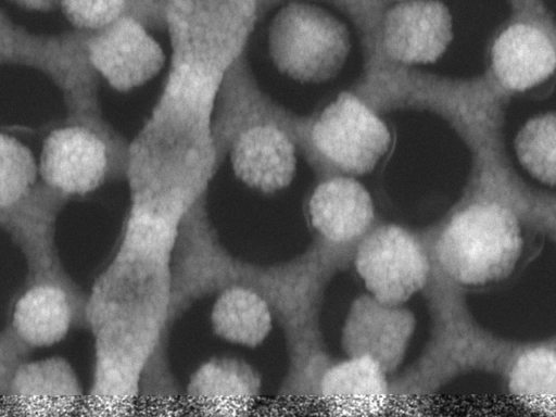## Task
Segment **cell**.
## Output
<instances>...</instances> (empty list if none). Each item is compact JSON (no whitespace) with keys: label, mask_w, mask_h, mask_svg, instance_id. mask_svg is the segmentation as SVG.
<instances>
[{"label":"cell","mask_w":556,"mask_h":417,"mask_svg":"<svg viewBox=\"0 0 556 417\" xmlns=\"http://www.w3.org/2000/svg\"><path fill=\"white\" fill-rule=\"evenodd\" d=\"M350 48L348 27L330 12L308 2H288L269 25L268 49L274 64L300 83L334 77Z\"/></svg>","instance_id":"obj_7"},{"label":"cell","mask_w":556,"mask_h":417,"mask_svg":"<svg viewBox=\"0 0 556 417\" xmlns=\"http://www.w3.org/2000/svg\"><path fill=\"white\" fill-rule=\"evenodd\" d=\"M21 9L47 13L60 9L61 0H9Z\"/></svg>","instance_id":"obj_33"},{"label":"cell","mask_w":556,"mask_h":417,"mask_svg":"<svg viewBox=\"0 0 556 417\" xmlns=\"http://www.w3.org/2000/svg\"><path fill=\"white\" fill-rule=\"evenodd\" d=\"M247 265L220 242L202 195L180 220L170 254V325L198 301L241 285Z\"/></svg>","instance_id":"obj_6"},{"label":"cell","mask_w":556,"mask_h":417,"mask_svg":"<svg viewBox=\"0 0 556 417\" xmlns=\"http://www.w3.org/2000/svg\"><path fill=\"white\" fill-rule=\"evenodd\" d=\"M458 287L433 266L422 291L432 317L430 338L418 358L390 379L391 400L425 399L464 366L466 324Z\"/></svg>","instance_id":"obj_8"},{"label":"cell","mask_w":556,"mask_h":417,"mask_svg":"<svg viewBox=\"0 0 556 417\" xmlns=\"http://www.w3.org/2000/svg\"><path fill=\"white\" fill-rule=\"evenodd\" d=\"M229 154L236 177L263 193L285 189L295 176L294 147L283 132L273 126L248 129Z\"/></svg>","instance_id":"obj_20"},{"label":"cell","mask_w":556,"mask_h":417,"mask_svg":"<svg viewBox=\"0 0 556 417\" xmlns=\"http://www.w3.org/2000/svg\"><path fill=\"white\" fill-rule=\"evenodd\" d=\"M452 16L438 0H402L382 17L388 53L405 64L435 62L452 40Z\"/></svg>","instance_id":"obj_18"},{"label":"cell","mask_w":556,"mask_h":417,"mask_svg":"<svg viewBox=\"0 0 556 417\" xmlns=\"http://www.w3.org/2000/svg\"><path fill=\"white\" fill-rule=\"evenodd\" d=\"M34 351L7 325L0 336V396L3 400L18 368Z\"/></svg>","instance_id":"obj_31"},{"label":"cell","mask_w":556,"mask_h":417,"mask_svg":"<svg viewBox=\"0 0 556 417\" xmlns=\"http://www.w3.org/2000/svg\"><path fill=\"white\" fill-rule=\"evenodd\" d=\"M492 62L503 85L525 90L554 72L556 55L543 33L529 25L516 24L503 31L494 42Z\"/></svg>","instance_id":"obj_23"},{"label":"cell","mask_w":556,"mask_h":417,"mask_svg":"<svg viewBox=\"0 0 556 417\" xmlns=\"http://www.w3.org/2000/svg\"><path fill=\"white\" fill-rule=\"evenodd\" d=\"M415 314L404 304H388L369 293L356 296L341 332L346 356H366L389 376L401 366L415 332Z\"/></svg>","instance_id":"obj_15"},{"label":"cell","mask_w":556,"mask_h":417,"mask_svg":"<svg viewBox=\"0 0 556 417\" xmlns=\"http://www.w3.org/2000/svg\"><path fill=\"white\" fill-rule=\"evenodd\" d=\"M311 247L334 273L352 266L361 242L377 225L369 191L351 176L320 182L307 203Z\"/></svg>","instance_id":"obj_10"},{"label":"cell","mask_w":556,"mask_h":417,"mask_svg":"<svg viewBox=\"0 0 556 417\" xmlns=\"http://www.w3.org/2000/svg\"><path fill=\"white\" fill-rule=\"evenodd\" d=\"M352 265L368 293L388 304H405L424 291L433 269L420 232L396 224H377L358 245Z\"/></svg>","instance_id":"obj_9"},{"label":"cell","mask_w":556,"mask_h":417,"mask_svg":"<svg viewBox=\"0 0 556 417\" xmlns=\"http://www.w3.org/2000/svg\"><path fill=\"white\" fill-rule=\"evenodd\" d=\"M88 293L63 265L25 278L15 298L8 325L31 349L63 341L72 329H87Z\"/></svg>","instance_id":"obj_11"},{"label":"cell","mask_w":556,"mask_h":417,"mask_svg":"<svg viewBox=\"0 0 556 417\" xmlns=\"http://www.w3.org/2000/svg\"><path fill=\"white\" fill-rule=\"evenodd\" d=\"M399 1H402V0H399Z\"/></svg>","instance_id":"obj_34"},{"label":"cell","mask_w":556,"mask_h":417,"mask_svg":"<svg viewBox=\"0 0 556 417\" xmlns=\"http://www.w3.org/2000/svg\"><path fill=\"white\" fill-rule=\"evenodd\" d=\"M167 0H125V16L149 30H165Z\"/></svg>","instance_id":"obj_32"},{"label":"cell","mask_w":556,"mask_h":417,"mask_svg":"<svg viewBox=\"0 0 556 417\" xmlns=\"http://www.w3.org/2000/svg\"><path fill=\"white\" fill-rule=\"evenodd\" d=\"M220 76L169 66L163 88L129 141L126 181L130 210L179 225L220 165L212 108Z\"/></svg>","instance_id":"obj_2"},{"label":"cell","mask_w":556,"mask_h":417,"mask_svg":"<svg viewBox=\"0 0 556 417\" xmlns=\"http://www.w3.org/2000/svg\"><path fill=\"white\" fill-rule=\"evenodd\" d=\"M83 391L71 363L50 356L24 363L2 401L26 414H59L75 408Z\"/></svg>","instance_id":"obj_21"},{"label":"cell","mask_w":556,"mask_h":417,"mask_svg":"<svg viewBox=\"0 0 556 417\" xmlns=\"http://www.w3.org/2000/svg\"><path fill=\"white\" fill-rule=\"evenodd\" d=\"M40 179L39 163L17 138L0 137V207L21 199Z\"/></svg>","instance_id":"obj_28"},{"label":"cell","mask_w":556,"mask_h":417,"mask_svg":"<svg viewBox=\"0 0 556 417\" xmlns=\"http://www.w3.org/2000/svg\"><path fill=\"white\" fill-rule=\"evenodd\" d=\"M509 388L527 407L556 412V351L534 348L520 355L509 374Z\"/></svg>","instance_id":"obj_26"},{"label":"cell","mask_w":556,"mask_h":417,"mask_svg":"<svg viewBox=\"0 0 556 417\" xmlns=\"http://www.w3.org/2000/svg\"><path fill=\"white\" fill-rule=\"evenodd\" d=\"M167 331L147 362L140 378L139 397L155 408H169L180 396L168 357Z\"/></svg>","instance_id":"obj_29"},{"label":"cell","mask_w":556,"mask_h":417,"mask_svg":"<svg viewBox=\"0 0 556 417\" xmlns=\"http://www.w3.org/2000/svg\"><path fill=\"white\" fill-rule=\"evenodd\" d=\"M257 0H167L169 66L222 76L233 63Z\"/></svg>","instance_id":"obj_5"},{"label":"cell","mask_w":556,"mask_h":417,"mask_svg":"<svg viewBox=\"0 0 556 417\" xmlns=\"http://www.w3.org/2000/svg\"><path fill=\"white\" fill-rule=\"evenodd\" d=\"M60 9L73 28L94 33L125 14V0H61Z\"/></svg>","instance_id":"obj_30"},{"label":"cell","mask_w":556,"mask_h":417,"mask_svg":"<svg viewBox=\"0 0 556 417\" xmlns=\"http://www.w3.org/2000/svg\"><path fill=\"white\" fill-rule=\"evenodd\" d=\"M89 31L73 28L59 34H37L15 23L1 10L0 63L22 66L46 76L60 91L63 123L87 127L105 141L121 132L104 117L100 101V75L90 62Z\"/></svg>","instance_id":"obj_3"},{"label":"cell","mask_w":556,"mask_h":417,"mask_svg":"<svg viewBox=\"0 0 556 417\" xmlns=\"http://www.w3.org/2000/svg\"><path fill=\"white\" fill-rule=\"evenodd\" d=\"M38 163L40 179L73 199L106 182L125 180L102 137L80 125L62 123L52 129Z\"/></svg>","instance_id":"obj_14"},{"label":"cell","mask_w":556,"mask_h":417,"mask_svg":"<svg viewBox=\"0 0 556 417\" xmlns=\"http://www.w3.org/2000/svg\"><path fill=\"white\" fill-rule=\"evenodd\" d=\"M73 198L39 179L21 199L0 207V225L26 264L25 278L63 265L56 247V222Z\"/></svg>","instance_id":"obj_17"},{"label":"cell","mask_w":556,"mask_h":417,"mask_svg":"<svg viewBox=\"0 0 556 417\" xmlns=\"http://www.w3.org/2000/svg\"><path fill=\"white\" fill-rule=\"evenodd\" d=\"M274 315L252 288L236 285L217 294L211 312L214 333L225 341L256 348L273 329Z\"/></svg>","instance_id":"obj_25"},{"label":"cell","mask_w":556,"mask_h":417,"mask_svg":"<svg viewBox=\"0 0 556 417\" xmlns=\"http://www.w3.org/2000/svg\"><path fill=\"white\" fill-rule=\"evenodd\" d=\"M288 367L279 395L298 401H319L323 380L337 359L330 354L320 320L283 331Z\"/></svg>","instance_id":"obj_24"},{"label":"cell","mask_w":556,"mask_h":417,"mask_svg":"<svg viewBox=\"0 0 556 417\" xmlns=\"http://www.w3.org/2000/svg\"><path fill=\"white\" fill-rule=\"evenodd\" d=\"M390 400L389 375L366 356L336 361L323 380L319 397L329 409L345 415L377 414Z\"/></svg>","instance_id":"obj_22"},{"label":"cell","mask_w":556,"mask_h":417,"mask_svg":"<svg viewBox=\"0 0 556 417\" xmlns=\"http://www.w3.org/2000/svg\"><path fill=\"white\" fill-rule=\"evenodd\" d=\"M420 235L433 266L463 287H480L508 277L522 251L516 216L497 203L471 204Z\"/></svg>","instance_id":"obj_4"},{"label":"cell","mask_w":556,"mask_h":417,"mask_svg":"<svg viewBox=\"0 0 556 417\" xmlns=\"http://www.w3.org/2000/svg\"><path fill=\"white\" fill-rule=\"evenodd\" d=\"M261 388V375L252 365L237 357L215 356L191 374L186 395L205 414L239 415L252 406Z\"/></svg>","instance_id":"obj_19"},{"label":"cell","mask_w":556,"mask_h":417,"mask_svg":"<svg viewBox=\"0 0 556 417\" xmlns=\"http://www.w3.org/2000/svg\"><path fill=\"white\" fill-rule=\"evenodd\" d=\"M87 50L101 79L118 92H129L150 81L161 72L166 59L150 30L125 15L90 33Z\"/></svg>","instance_id":"obj_16"},{"label":"cell","mask_w":556,"mask_h":417,"mask_svg":"<svg viewBox=\"0 0 556 417\" xmlns=\"http://www.w3.org/2000/svg\"><path fill=\"white\" fill-rule=\"evenodd\" d=\"M312 135L321 154L351 176L371 172L391 144L387 125L349 93H341L321 112Z\"/></svg>","instance_id":"obj_13"},{"label":"cell","mask_w":556,"mask_h":417,"mask_svg":"<svg viewBox=\"0 0 556 417\" xmlns=\"http://www.w3.org/2000/svg\"><path fill=\"white\" fill-rule=\"evenodd\" d=\"M520 163L538 180L556 185V114H545L525 125L516 139Z\"/></svg>","instance_id":"obj_27"},{"label":"cell","mask_w":556,"mask_h":417,"mask_svg":"<svg viewBox=\"0 0 556 417\" xmlns=\"http://www.w3.org/2000/svg\"><path fill=\"white\" fill-rule=\"evenodd\" d=\"M176 235L125 223L118 247L88 293L86 321L94 341L93 408L121 412L139 397L142 370L170 330V254Z\"/></svg>","instance_id":"obj_1"},{"label":"cell","mask_w":556,"mask_h":417,"mask_svg":"<svg viewBox=\"0 0 556 417\" xmlns=\"http://www.w3.org/2000/svg\"><path fill=\"white\" fill-rule=\"evenodd\" d=\"M336 275L309 245L302 254L271 265L248 262L241 285L255 290L282 331L320 320L325 291Z\"/></svg>","instance_id":"obj_12"}]
</instances>
